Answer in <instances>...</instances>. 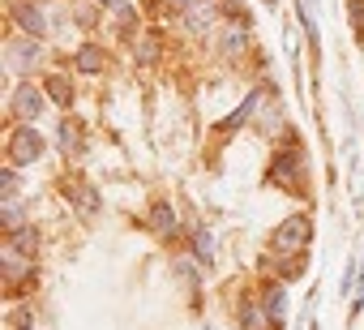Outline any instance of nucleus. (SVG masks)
<instances>
[{"instance_id":"39448f33","label":"nucleus","mask_w":364,"mask_h":330,"mask_svg":"<svg viewBox=\"0 0 364 330\" xmlns=\"http://www.w3.org/2000/svg\"><path fill=\"white\" fill-rule=\"evenodd\" d=\"M43 112V95L31 86V82H22L18 90H14V116H22V120H35Z\"/></svg>"},{"instance_id":"1a4fd4ad","label":"nucleus","mask_w":364,"mask_h":330,"mask_svg":"<svg viewBox=\"0 0 364 330\" xmlns=\"http://www.w3.org/2000/svg\"><path fill=\"white\" fill-rule=\"evenodd\" d=\"M266 313H270L274 321H283V313H287V287H283V283H270V287H266Z\"/></svg>"},{"instance_id":"dca6fc26","label":"nucleus","mask_w":364,"mask_h":330,"mask_svg":"<svg viewBox=\"0 0 364 330\" xmlns=\"http://www.w3.org/2000/svg\"><path fill=\"white\" fill-rule=\"evenodd\" d=\"M60 146H65V150H73V154L82 150V133H77V124H73V120H65V124H60Z\"/></svg>"},{"instance_id":"412c9836","label":"nucleus","mask_w":364,"mask_h":330,"mask_svg":"<svg viewBox=\"0 0 364 330\" xmlns=\"http://www.w3.org/2000/svg\"><path fill=\"white\" fill-rule=\"evenodd\" d=\"M0 193H5V198H14V193H18V172H14V168L0 172Z\"/></svg>"},{"instance_id":"7ed1b4c3","label":"nucleus","mask_w":364,"mask_h":330,"mask_svg":"<svg viewBox=\"0 0 364 330\" xmlns=\"http://www.w3.org/2000/svg\"><path fill=\"white\" fill-rule=\"evenodd\" d=\"M43 154V137L35 129H18L9 137V163H35Z\"/></svg>"},{"instance_id":"f3484780","label":"nucleus","mask_w":364,"mask_h":330,"mask_svg":"<svg viewBox=\"0 0 364 330\" xmlns=\"http://www.w3.org/2000/svg\"><path fill=\"white\" fill-rule=\"evenodd\" d=\"M300 22H304V35H309V43H317V18H313V0H300Z\"/></svg>"},{"instance_id":"aec40b11","label":"nucleus","mask_w":364,"mask_h":330,"mask_svg":"<svg viewBox=\"0 0 364 330\" xmlns=\"http://www.w3.org/2000/svg\"><path fill=\"white\" fill-rule=\"evenodd\" d=\"M210 257H215V236H210V232H198V262L206 266Z\"/></svg>"},{"instance_id":"a211bd4d","label":"nucleus","mask_w":364,"mask_h":330,"mask_svg":"<svg viewBox=\"0 0 364 330\" xmlns=\"http://www.w3.org/2000/svg\"><path fill=\"white\" fill-rule=\"evenodd\" d=\"M99 65H103V56H99V48H82V52H77V69H82V73H95Z\"/></svg>"},{"instance_id":"9b49d317","label":"nucleus","mask_w":364,"mask_h":330,"mask_svg":"<svg viewBox=\"0 0 364 330\" xmlns=\"http://www.w3.org/2000/svg\"><path fill=\"white\" fill-rule=\"evenodd\" d=\"M150 228H154V232H167V236H171V232H176V211L159 202V206L150 211Z\"/></svg>"},{"instance_id":"423d86ee","label":"nucleus","mask_w":364,"mask_h":330,"mask_svg":"<svg viewBox=\"0 0 364 330\" xmlns=\"http://www.w3.org/2000/svg\"><path fill=\"white\" fill-rule=\"evenodd\" d=\"M18 26H22L31 39H43V35H48V18L39 14V5H26V9H18Z\"/></svg>"},{"instance_id":"2eb2a0df","label":"nucleus","mask_w":364,"mask_h":330,"mask_svg":"<svg viewBox=\"0 0 364 330\" xmlns=\"http://www.w3.org/2000/svg\"><path fill=\"white\" fill-rule=\"evenodd\" d=\"M240 317H245V330H266V317H270V313H266V309H257V304H245V309H240Z\"/></svg>"},{"instance_id":"4468645a","label":"nucleus","mask_w":364,"mask_h":330,"mask_svg":"<svg viewBox=\"0 0 364 330\" xmlns=\"http://www.w3.org/2000/svg\"><path fill=\"white\" fill-rule=\"evenodd\" d=\"M48 95H52L60 107H69V103H73V86H69L65 78H48Z\"/></svg>"},{"instance_id":"f8f14e48","label":"nucleus","mask_w":364,"mask_h":330,"mask_svg":"<svg viewBox=\"0 0 364 330\" xmlns=\"http://www.w3.org/2000/svg\"><path fill=\"white\" fill-rule=\"evenodd\" d=\"M9 249H14V253H22V257H31V253L39 249V236H35L31 228H22V232H14V236H9Z\"/></svg>"},{"instance_id":"0eeeda50","label":"nucleus","mask_w":364,"mask_h":330,"mask_svg":"<svg viewBox=\"0 0 364 330\" xmlns=\"http://www.w3.org/2000/svg\"><path fill=\"white\" fill-rule=\"evenodd\" d=\"M180 9L189 14L193 26H206V22L215 18V9H219V0H180Z\"/></svg>"},{"instance_id":"20e7f679","label":"nucleus","mask_w":364,"mask_h":330,"mask_svg":"<svg viewBox=\"0 0 364 330\" xmlns=\"http://www.w3.org/2000/svg\"><path fill=\"white\" fill-rule=\"evenodd\" d=\"M65 193H69V202L77 206V215H82V219H95V215H99V193H95L86 181H69V185H65Z\"/></svg>"},{"instance_id":"6e6552de","label":"nucleus","mask_w":364,"mask_h":330,"mask_svg":"<svg viewBox=\"0 0 364 330\" xmlns=\"http://www.w3.org/2000/svg\"><path fill=\"white\" fill-rule=\"evenodd\" d=\"M257 107H262V116H257L262 133H279V129H283V120H279V103L266 99V95H257Z\"/></svg>"},{"instance_id":"6ab92c4d","label":"nucleus","mask_w":364,"mask_h":330,"mask_svg":"<svg viewBox=\"0 0 364 330\" xmlns=\"http://www.w3.org/2000/svg\"><path fill=\"white\" fill-rule=\"evenodd\" d=\"M245 43H249V31H245V26H232V31L223 35V48H228V52H240Z\"/></svg>"},{"instance_id":"f257e3e1","label":"nucleus","mask_w":364,"mask_h":330,"mask_svg":"<svg viewBox=\"0 0 364 330\" xmlns=\"http://www.w3.org/2000/svg\"><path fill=\"white\" fill-rule=\"evenodd\" d=\"M309 219L304 215H291L287 223H279V232L270 236V249L279 253V257H296V253H304V245H309Z\"/></svg>"},{"instance_id":"ddd939ff","label":"nucleus","mask_w":364,"mask_h":330,"mask_svg":"<svg viewBox=\"0 0 364 330\" xmlns=\"http://www.w3.org/2000/svg\"><path fill=\"white\" fill-rule=\"evenodd\" d=\"M14 60H18V65H35V60H39V39H22V43H14Z\"/></svg>"},{"instance_id":"9d476101","label":"nucleus","mask_w":364,"mask_h":330,"mask_svg":"<svg viewBox=\"0 0 364 330\" xmlns=\"http://www.w3.org/2000/svg\"><path fill=\"white\" fill-rule=\"evenodd\" d=\"M0 223H5V232H9V236L26 228V219H22V206H18V198H5V211H0Z\"/></svg>"},{"instance_id":"4be33fe9","label":"nucleus","mask_w":364,"mask_h":330,"mask_svg":"<svg viewBox=\"0 0 364 330\" xmlns=\"http://www.w3.org/2000/svg\"><path fill=\"white\" fill-rule=\"evenodd\" d=\"M154 56H159V43H154V39H146V43H141V52H137V60H141V65H150Z\"/></svg>"},{"instance_id":"f03ea898","label":"nucleus","mask_w":364,"mask_h":330,"mask_svg":"<svg viewBox=\"0 0 364 330\" xmlns=\"http://www.w3.org/2000/svg\"><path fill=\"white\" fill-rule=\"evenodd\" d=\"M270 181L283 185V189H300V150L296 146L279 150V159L270 163Z\"/></svg>"}]
</instances>
